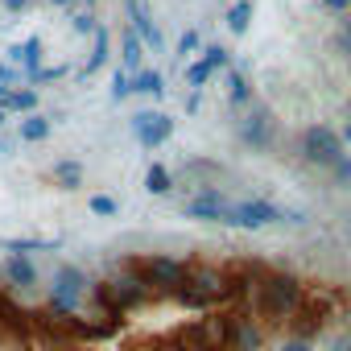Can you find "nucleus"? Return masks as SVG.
I'll return each mask as SVG.
<instances>
[{
	"mask_svg": "<svg viewBox=\"0 0 351 351\" xmlns=\"http://www.w3.org/2000/svg\"><path fill=\"white\" fill-rule=\"evenodd\" d=\"M302 298H306L302 277L281 273V269H269V273L256 281L252 298H248V314H252L261 326H285V322L293 318V310L302 306Z\"/></svg>",
	"mask_w": 351,
	"mask_h": 351,
	"instance_id": "f257e3e1",
	"label": "nucleus"
},
{
	"mask_svg": "<svg viewBox=\"0 0 351 351\" xmlns=\"http://www.w3.org/2000/svg\"><path fill=\"white\" fill-rule=\"evenodd\" d=\"M169 298L186 306V310H199V314H211V310H228L232 306V285H228V273L215 269V265H186V277L169 289Z\"/></svg>",
	"mask_w": 351,
	"mask_h": 351,
	"instance_id": "f03ea898",
	"label": "nucleus"
},
{
	"mask_svg": "<svg viewBox=\"0 0 351 351\" xmlns=\"http://www.w3.org/2000/svg\"><path fill=\"white\" fill-rule=\"evenodd\" d=\"M124 273L141 277L153 293L169 298V289L186 277V265L173 261V256H165V252H145V256H128V261H124Z\"/></svg>",
	"mask_w": 351,
	"mask_h": 351,
	"instance_id": "7ed1b4c3",
	"label": "nucleus"
},
{
	"mask_svg": "<svg viewBox=\"0 0 351 351\" xmlns=\"http://www.w3.org/2000/svg\"><path fill=\"white\" fill-rule=\"evenodd\" d=\"M302 157L310 165H322V169H335L347 153H343V136L326 124H306L302 128Z\"/></svg>",
	"mask_w": 351,
	"mask_h": 351,
	"instance_id": "20e7f679",
	"label": "nucleus"
},
{
	"mask_svg": "<svg viewBox=\"0 0 351 351\" xmlns=\"http://www.w3.org/2000/svg\"><path fill=\"white\" fill-rule=\"evenodd\" d=\"M281 219V207L269 203V199H240V203H228V215L223 223L228 228H240V232H261L265 223H277Z\"/></svg>",
	"mask_w": 351,
	"mask_h": 351,
	"instance_id": "39448f33",
	"label": "nucleus"
},
{
	"mask_svg": "<svg viewBox=\"0 0 351 351\" xmlns=\"http://www.w3.org/2000/svg\"><path fill=\"white\" fill-rule=\"evenodd\" d=\"M228 314V351H261L265 347V326L248 310H223Z\"/></svg>",
	"mask_w": 351,
	"mask_h": 351,
	"instance_id": "423d86ee",
	"label": "nucleus"
},
{
	"mask_svg": "<svg viewBox=\"0 0 351 351\" xmlns=\"http://www.w3.org/2000/svg\"><path fill=\"white\" fill-rule=\"evenodd\" d=\"M132 132L141 141V149H161L173 132V120L165 112H136L132 116Z\"/></svg>",
	"mask_w": 351,
	"mask_h": 351,
	"instance_id": "0eeeda50",
	"label": "nucleus"
},
{
	"mask_svg": "<svg viewBox=\"0 0 351 351\" xmlns=\"http://www.w3.org/2000/svg\"><path fill=\"white\" fill-rule=\"evenodd\" d=\"M240 141L248 149H269L277 141V128H273V112L269 108H252L244 120H240Z\"/></svg>",
	"mask_w": 351,
	"mask_h": 351,
	"instance_id": "6e6552de",
	"label": "nucleus"
},
{
	"mask_svg": "<svg viewBox=\"0 0 351 351\" xmlns=\"http://www.w3.org/2000/svg\"><path fill=\"white\" fill-rule=\"evenodd\" d=\"M191 219H203V223H223V215H228V199L215 191V186H199V195L182 207Z\"/></svg>",
	"mask_w": 351,
	"mask_h": 351,
	"instance_id": "1a4fd4ad",
	"label": "nucleus"
},
{
	"mask_svg": "<svg viewBox=\"0 0 351 351\" xmlns=\"http://www.w3.org/2000/svg\"><path fill=\"white\" fill-rule=\"evenodd\" d=\"M0 273H5V285L9 289H34L38 285V265L29 256H9Z\"/></svg>",
	"mask_w": 351,
	"mask_h": 351,
	"instance_id": "9d476101",
	"label": "nucleus"
},
{
	"mask_svg": "<svg viewBox=\"0 0 351 351\" xmlns=\"http://www.w3.org/2000/svg\"><path fill=\"white\" fill-rule=\"evenodd\" d=\"M128 21H132V34L149 46V50H161L165 42H161V34H157V25H153V17H149V9L145 5H128Z\"/></svg>",
	"mask_w": 351,
	"mask_h": 351,
	"instance_id": "9b49d317",
	"label": "nucleus"
},
{
	"mask_svg": "<svg viewBox=\"0 0 351 351\" xmlns=\"http://www.w3.org/2000/svg\"><path fill=\"white\" fill-rule=\"evenodd\" d=\"M0 112L5 116H34L38 112V87H13L5 99H0Z\"/></svg>",
	"mask_w": 351,
	"mask_h": 351,
	"instance_id": "f8f14e48",
	"label": "nucleus"
},
{
	"mask_svg": "<svg viewBox=\"0 0 351 351\" xmlns=\"http://www.w3.org/2000/svg\"><path fill=\"white\" fill-rule=\"evenodd\" d=\"M141 58H145V42L132 34V25L124 29V38H120V62H124V71L128 75H136L141 71Z\"/></svg>",
	"mask_w": 351,
	"mask_h": 351,
	"instance_id": "ddd939ff",
	"label": "nucleus"
},
{
	"mask_svg": "<svg viewBox=\"0 0 351 351\" xmlns=\"http://www.w3.org/2000/svg\"><path fill=\"white\" fill-rule=\"evenodd\" d=\"M132 91H136V95H153V99H161V95H165V79H161V71L141 66V71L132 75Z\"/></svg>",
	"mask_w": 351,
	"mask_h": 351,
	"instance_id": "4468645a",
	"label": "nucleus"
},
{
	"mask_svg": "<svg viewBox=\"0 0 351 351\" xmlns=\"http://www.w3.org/2000/svg\"><path fill=\"white\" fill-rule=\"evenodd\" d=\"M145 191H149V195H157V199H161V195H169V191H173V173H169L165 165H157V161H153V165H149V173H145Z\"/></svg>",
	"mask_w": 351,
	"mask_h": 351,
	"instance_id": "2eb2a0df",
	"label": "nucleus"
},
{
	"mask_svg": "<svg viewBox=\"0 0 351 351\" xmlns=\"http://www.w3.org/2000/svg\"><path fill=\"white\" fill-rule=\"evenodd\" d=\"M108 54H112V34H108V25H95V54H91V62L83 66V75H95V71L108 62Z\"/></svg>",
	"mask_w": 351,
	"mask_h": 351,
	"instance_id": "dca6fc26",
	"label": "nucleus"
},
{
	"mask_svg": "<svg viewBox=\"0 0 351 351\" xmlns=\"http://www.w3.org/2000/svg\"><path fill=\"white\" fill-rule=\"evenodd\" d=\"M50 128H54V120H50V116H42V112H34V116H25V120H21V141H46V136H50Z\"/></svg>",
	"mask_w": 351,
	"mask_h": 351,
	"instance_id": "f3484780",
	"label": "nucleus"
},
{
	"mask_svg": "<svg viewBox=\"0 0 351 351\" xmlns=\"http://www.w3.org/2000/svg\"><path fill=\"white\" fill-rule=\"evenodd\" d=\"M228 99H232V108H244L252 99V87H248V79L240 71H228Z\"/></svg>",
	"mask_w": 351,
	"mask_h": 351,
	"instance_id": "a211bd4d",
	"label": "nucleus"
},
{
	"mask_svg": "<svg viewBox=\"0 0 351 351\" xmlns=\"http://www.w3.org/2000/svg\"><path fill=\"white\" fill-rule=\"evenodd\" d=\"M54 178H58L62 186H71V191H75V186L83 182V165H79V161H71V157H62V161L54 165Z\"/></svg>",
	"mask_w": 351,
	"mask_h": 351,
	"instance_id": "6ab92c4d",
	"label": "nucleus"
},
{
	"mask_svg": "<svg viewBox=\"0 0 351 351\" xmlns=\"http://www.w3.org/2000/svg\"><path fill=\"white\" fill-rule=\"evenodd\" d=\"M248 21H252V0H240V5L228 9V29H232V34H244Z\"/></svg>",
	"mask_w": 351,
	"mask_h": 351,
	"instance_id": "aec40b11",
	"label": "nucleus"
},
{
	"mask_svg": "<svg viewBox=\"0 0 351 351\" xmlns=\"http://www.w3.org/2000/svg\"><path fill=\"white\" fill-rule=\"evenodd\" d=\"M21 62H25V75H29V79L42 71V42H38V38H29V42L21 46Z\"/></svg>",
	"mask_w": 351,
	"mask_h": 351,
	"instance_id": "412c9836",
	"label": "nucleus"
},
{
	"mask_svg": "<svg viewBox=\"0 0 351 351\" xmlns=\"http://www.w3.org/2000/svg\"><path fill=\"white\" fill-rule=\"evenodd\" d=\"M211 75H215V71H211V66H207V62H203V58H199V62H191V66H186V83H191V87H195V91H203V87H207V83H211Z\"/></svg>",
	"mask_w": 351,
	"mask_h": 351,
	"instance_id": "4be33fe9",
	"label": "nucleus"
},
{
	"mask_svg": "<svg viewBox=\"0 0 351 351\" xmlns=\"http://www.w3.org/2000/svg\"><path fill=\"white\" fill-rule=\"evenodd\" d=\"M58 240H5V248L13 256H25V252H42V248H54Z\"/></svg>",
	"mask_w": 351,
	"mask_h": 351,
	"instance_id": "5701e85b",
	"label": "nucleus"
},
{
	"mask_svg": "<svg viewBox=\"0 0 351 351\" xmlns=\"http://www.w3.org/2000/svg\"><path fill=\"white\" fill-rule=\"evenodd\" d=\"M128 95H132V75H128V71L120 66V71L112 75V99L120 104V99H128Z\"/></svg>",
	"mask_w": 351,
	"mask_h": 351,
	"instance_id": "b1692460",
	"label": "nucleus"
},
{
	"mask_svg": "<svg viewBox=\"0 0 351 351\" xmlns=\"http://www.w3.org/2000/svg\"><path fill=\"white\" fill-rule=\"evenodd\" d=\"M203 62H207L211 71H219V66H228V62H232V54H228L223 46H207V50H203Z\"/></svg>",
	"mask_w": 351,
	"mask_h": 351,
	"instance_id": "393cba45",
	"label": "nucleus"
},
{
	"mask_svg": "<svg viewBox=\"0 0 351 351\" xmlns=\"http://www.w3.org/2000/svg\"><path fill=\"white\" fill-rule=\"evenodd\" d=\"M91 211H95V215H116V211H120V203H116V199H108V195H95V199H91Z\"/></svg>",
	"mask_w": 351,
	"mask_h": 351,
	"instance_id": "a878e982",
	"label": "nucleus"
},
{
	"mask_svg": "<svg viewBox=\"0 0 351 351\" xmlns=\"http://www.w3.org/2000/svg\"><path fill=\"white\" fill-rule=\"evenodd\" d=\"M330 173H335V182H339L343 191H351V157H343V161H339Z\"/></svg>",
	"mask_w": 351,
	"mask_h": 351,
	"instance_id": "bb28decb",
	"label": "nucleus"
},
{
	"mask_svg": "<svg viewBox=\"0 0 351 351\" xmlns=\"http://www.w3.org/2000/svg\"><path fill=\"white\" fill-rule=\"evenodd\" d=\"M195 46H199V34H195V29H186V34L178 38V58H191V54H195Z\"/></svg>",
	"mask_w": 351,
	"mask_h": 351,
	"instance_id": "cd10ccee",
	"label": "nucleus"
},
{
	"mask_svg": "<svg viewBox=\"0 0 351 351\" xmlns=\"http://www.w3.org/2000/svg\"><path fill=\"white\" fill-rule=\"evenodd\" d=\"M62 75H66V66H42V71L34 75V83L42 87V83H54V79H62Z\"/></svg>",
	"mask_w": 351,
	"mask_h": 351,
	"instance_id": "c85d7f7f",
	"label": "nucleus"
},
{
	"mask_svg": "<svg viewBox=\"0 0 351 351\" xmlns=\"http://www.w3.org/2000/svg\"><path fill=\"white\" fill-rule=\"evenodd\" d=\"M71 21H75V34H95V17L91 13H75Z\"/></svg>",
	"mask_w": 351,
	"mask_h": 351,
	"instance_id": "c756f323",
	"label": "nucleus"
},
{
	"mask_svg": "<svg viewBox=\"0 0 351 351\" xmlns=\"http://www.w3.org/2000/svg\"><path fill=\"white\" fill-rule=\"evenodd\" d=\"M17 83H21V71H13V66H0V87H9V91H13Z\"/></svg>",
	"mask_w": 351,
	"mask_h": 351,
	"instance_id": "7c9ffc66",
	"label": "nucleus"
},
{
	"mask_svg": "<svg viewBox=\"0 0 351 351\" xmlns=\"http://www.w3.org/2000/svg\"><path fill=\"white\" fill-rule=\"evenodd\" d=\"M277 351H314V347H310L306 339H285V343H281Z\"/></svg>",
	"mask_w": 351,
	"mask_h": 351,
	"instance_id": "2f4dec72",
	"label": "nucleus"
},
{
	"mask_svg": "<svg viewBox=\"0 0 351 351\" xmlns=\"http://www.w3.org/2000/svg\"><path fill=\"white\" fill-rule=\"evenodd\" d=\"M0 5H5L9 13H25V9H29V0H0Z\"/></svg>",
	"mask_w": 351,
	"mask_h": 351,
	"instance_id": "473e14b6",
	"label": "nucleus"
},
{
	"mask_svg": "<svg viewBox=\"0 0 351 351\" xmlns=\"http://www.w3.org/2000/svg\"><path fill=\"white\" fill-rule=\"evenodd\" d=\"M326 9H335V13H347V0H322Z\"/></svg>",
	"mask_w": 351,
	"mask_h": 351,
	"instance_id": "72a5a7b5",
	"label": "nucleus"
},
{
	"mask_svg": "<svg viewBox=\"0 0 351 351\" xmlns=\"http://www.w3.org/2000/svg\"><path fill=\"white\" fill-rule=\"evenodd\" d=\"M339 136H343V145H351V120H347V128H343Z\"/></svg>",
	"mask_w": 351,
	"mask_h": 351,
	"instance_id": "f704fd0d",
	"label": "nucleus"
},
{
	"mask_svg": "<svg viewBox=\"0 0 351 351\" xmlns=\"http://www.w3.org/2000/svg\"><path fill=\"white\" fill-rule=\"evenodd\" d=\"M0 153H13V141L5 136V141H0Z\"/></svg>",
	"mask_w": 351,
	"mask_h": 351,
	"instance_id": "c9c22d12",
	"label": "nucleus"
},
{
	"mask_svg": "<svg viewBox=\"0 0 351 351\" xmlns=\"http://www.w3.org/2000/svg\"><path fill=\"white\" fill-rule=\"evenodd\" d=\"M343 34H347V50H351V21H347V25H343Z\"/></svg>",
	"mask_w": 351,
	"mask_h": 351,
	"instance_id": "e433bc0d",
	"label": "nucleus"
},
{
	"mask_svg": "<svg viewBox=\"0 0 351 351\" xmlns=\"http://www.w3.org/2000/svg\"><path fill=\"white\" fill-rule=\"evenodd\" d=\"M50 5H75V0H50Z\"/></svg>",
	"mask_w": 351,
	"mask_h": 351,
	"instance_id": "4c0bfd02",
	"label": "nucleus"
},
{
	"mask_svg": "<svg viewBox=\"0 0 351 351\" xmlns=\"http://www.w3.org/2000/svg\"><path fill=\"white\" fill-rule=\"evenodd\" d=\"M5 95H9V87H0V99H5Z\"/></svg>",
	"mask_w": 351,
	"mask_h": 351,
	"instance_id": "58836bf2",
	"label": "nucleus"
},
{
	"mask_svg": "<svg viewBox=\"0 0 351 351\" xmlns=\"http://www.w3.org/2000/svg\"><path fill=\"white\" fill-rule=\"evenodd\" d=\"M128 5H145V0H128Z\"/></svg>",
	"mask_w": 351,
	"mask_h": 351,
	"instance_id": "ea45409f",
	"label": "nucleus"
},
{
	"mask_svg": "<svg viewBox=\"0 0 351 351\" xmlns=\"http://www.w3.org/2000/svg\"><path fill=\"white\" fill-rule=\"evenodd\" d=\"M83 5H95V0H83Z\"/></svg>",
	"mask_w": 351,
	"mask_h": 351,
	"instance_id": "a19ab883",
	"label": "nucleus"
},
{
	"mask_svg": "<svg viewBox=\"0 0 351 351\" xmlns=\"http://www.w3.org/2000/svg\"><path fill=\"white\" fill-rule=\"evenodd\" d=\"M0 124H5V112H0Z\"/></svg>",
	"mask_w": 351,
	"mask_h": 351,
	"instance_id": "79ce46f5",
	"label": "nucleus"
}]
</instances>
